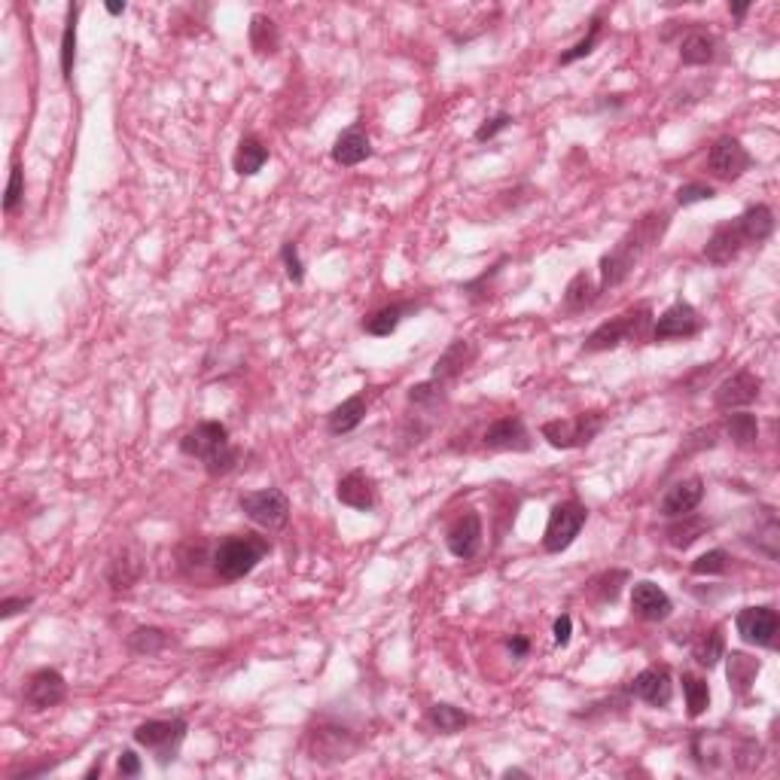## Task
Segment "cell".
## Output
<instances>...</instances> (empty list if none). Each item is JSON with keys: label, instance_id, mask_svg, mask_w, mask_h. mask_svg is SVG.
<instances>
[{"label": "cell", "instance_id": "obj_1", "mask_svg": "<svg viewBox=\"0 0 780 780\" xmlns=\"http://www.w3.org/2000/svg\"><path fill=\"white\" fill-rule=\"evenodd\" d=\"M668 226H671V214L668 211H649L640 220H634L628 226V232L616 241V247L601 256V263H598V272H601L598 290L607 293V290L622 287L634 275L640 259L653 247L662 244Z\"/></svg>", "mask_w": 780, "mask_h": 780}, {"label": "cell", "instance_id": "obj_2", "mask_svg": "<svg viewBox=\"0 0 780 780\" xmlns=\"http://www.w3.org/2000/svg\"><path fill=\"white\" fill-rule=\"evenodd\" d=\"M689 759L701 774H744L759 765L762 747L744 735L704 729L689 738Z\"/></svg>", "mask_w": 780, "mask_h": 780}, {"label": "cell", "instance_id": "obj_3", "mask_svg": "<svg viewBox=\"0 0 780 780\" xmlns=\"http://www.w3.org/2000/svg\"><path fill=\"white\" fill-rule=\"evenodd\" d=\"M774 235V211L768 205H750L741 217L720 223L704 244L710 266H729L747 247H759Z\"/></svg>", "mask_w": 780, "mask_h": 780}, {"label": "cell", "instance_id": "obj_4", "mask_svg": "<svg viewBox=\"0 0 780 780\" xmlns=\"http://www.w3.org/2000/svg\"><path fill=\"white\" fill-rule=\"evenodd\" d=\"M180 454H186L192 461H202L211 479L229 476L241 461V448L232 445L229 427L223 421H202L192 430H186L180 436Z\"/></svg>", "mask_w": 780, "mask_h": 780}, {"label": "cell", "instance_id": "obj_5", "mask_svg": "<svg viewBox=\"0 0 780 780\" xmlns=\"http://www.w3.org/2000/svg\"><path fill=\"white\" fill-rule=\"evenodd\" d=\"M272 552V540L263 534H229L223 537L214 552H211V570L223 579V582H238L244 576H250L263 558Z\"/></svg>", "mask_w": 780, "mask_h": 780}, {"label": "cell", "instance_id": "obj_6", "mask_svg": "<svg viewBox=\"0 0 780 780\" xmlns=\"http://www.w3.org/2000/svg\"><path fill=\"white\" fill-rule=\"evenodd\" d=\"M653 323H656V314L649 308V302H637V305L625 308L622 314H616L613 320L595 327L592 336L582 345V354H604L625 342H643V339H649V333H653Z\"/></svg>", "mask_w": 780, "mask_h": 780}, {"label": "cell", "instance_id": "obj_7", "mask_svg": "<svg viewBox=\"0 0 780 780\" xmlns=\"http://www.w3.org/2000/svg\"><path fill=\"white\" fill-rule=\"evenodd\" d=\"M607 418H610L607 412H579L570 418H555L540 427V436L552 448H561V451L585 448L601 436V430L607 427Z\"/></svg>", "mask_w": 780, "mask_h": 780}, {"label": "cell", "instance_id": "obj_8", "mask_svg": "<svg viewBox=\"0 0 780 780\" xmlns=\"http://www.w3.org/2000/svg\"><path fill=\"white\" fill-rule=\"evenodd\" d=\"M585 522H589V506L579 503L576 497L555 503L552 512H549L546 531H543V549H546L549 555L567 552V549L576 543V537L582 534Z\"/></svg>", "mask_w": 780, "mask_h": 780}, {"label": "cell", "instance_id": "obj_9", "mask_svg": "<svg viewBox=\"0 0 780 780\" xmlns=\"http://www.w3.org/2000/svg\"><path fill=\"white\" fill-rule=\"evenodd\" d=\"M189 732V720L186 717H171V720H147L135 729V744L150 750L156 756V762L165 768L177 759L183 741Z\"/></svg>", "mask_w": 780, "mask_h": 780}, {"label": "cell", "instance_id": "obj_10", "mask_svg": "<svg viewBox=\"0 0 780 780\" xmlns=\"http://www.w3.org/2000/svg\"><path fill=\"white\" fill-rule=\"evenodd\" d=\"M305 747H308V759H314L320 765H336V762H348L357 753L360 738L348 726L327 720V723H317L314 729H308Z\"/></svg>", "mask_w": 780, "mask_h": 780}, {"label": "cell", "instance_id": "obj_11", "mask_svg": "<svg viewBox=\"0 0 780 780\" xmlns=\"http://www.w3.org/2000/svg\"><path fill=\"white\" fill-rule=\"evenodd\" d=\"M238 509L256 528H266V531H281L290 522V497L281 488L244 491L238 497Z\"/></svg>", "mask_w": 780, "mask_h": 780}, {"label": "cell", "instance_id": "obj_12", "mask_svg": "<svg viewBox=\"0 0 780 780\" xmlns=\"http://www.w3.org/2000/svg\"><path fill=\"white\" fill-rule=\"evenodd\" d=\"M704 330V317L701 311L686 302V299H677L671 302L653 323V333H649V339L653 342H671V339H695L698 333Z\"/></svg>", "mask_w": 780, "mask_h": 780}, {"label": "cell", "instance_id": "obj_13", "mask_svg": "<svg viewBox=\"0 0 780 780\" xmlns=\"http://www.w3.org/2000/svg\"><path fill=\"white\" fill-rule=\"evenodd\" d=\"M753 168V156L747 153V147L741 144V138L735 135H723L713 141L710 153H707V171L717 177V180H738Z\"/></svg>", "mask_w": 780, "mask_h": 780}, {"label": "cell", "instance_id": "obj_14", "mask_svg": "<svg viewBox=\"0 0 780 780\" xmlns=\"http://www.w3.org/2000/svg\"><path fill=\"white\" fill-rule=\"evenodd\" d=\"M759 394H762V378L750 369H738L713 387V406L720 412H738L753 406Z\"/></svg>", "mask_w": 780, "mask_h": 780}, {"label": "cell", "instance_id": "obj_15", "mask_svg": "<svg viewBox=\"0 0 780 780\" xmlns=\"http://www.w3.org/2000/svg\"><path fill=\"white\" fill-rule=\"evenodd\" d=\"M735 628L738 637L750 646L759 649H774L777 646V634H780V616L771 604H759V607H744L735 616Z\"/></svg>", "mask_w": 780, "mask_h": 780}, {"label": "cell", "instance_id": "obj_16", "mask_svg": "<svg viewBox=\"0 0 780 780\" xmlns=\"http://www.w3.org/2000/svg\"><path fill=\"white\" fill-rule=\"evenodd\" d=\"M482 445L488 451H515V454H525L534 448L531 430L525 424L522 415H503L497 421H491L482 433Z\"/></svg>", "mask_w": 780, "mask_h": 780}, {"label": "cell", "instance_id": "obj_17", "mask_svg": "<svg viewBox=\"0 0 780 780\" xmlns=\"http://www.w3.org/2000/svg\"><path fill=\"white\" fill-rule=\"evenodd\" d=\"M64 698H68V680H64L61 671L55 668H40L28 677L25 689H22V701L28 710L40 713L49 707H58Z\"/></svg>", "mask_w": 780, "mask_h": 780}, {"label": "cell", "instance_id": "obj_18", "mask_svg": "<svg viewBox=\"0 0 780 780\" xmlns=\"http://www.w3.org/2000/svg\"><path fill=\"white\" fill-rule=\"evenodd\" d=\"M482 537H485V525L482 515L476 509H467L464 515H458L445 531V546L458 561H473L482 549Z\"/></svg>", "mask_w": 780, "mask_h": 780}, {"label": "cell", "instance_id": "obj_19", "mask_svg": "<svg viewBox=\"0 0 780 780\" xmlns=\"http://www.w3.org/2000/svg\"><path fill=\"white\" fill-rule=\"evenodd\" d=\"M631 695L649 707L668 710L674 701V677L668 671V665H649L643 668L634 680H631Z\"/></svg>", "mask_w": 780, "mask_h": 780}, {"label": "cell", "instance_id": "obj_20", "mask_svg": "<svg viewBox=\"0 0 780 780\" xmlns=\"http://www.w3.org/2000/svg\"><path fill=\"white\" fill-rule=\"evenodd\" d=\"M631 613L643 622H665L674 613V601L659 582L640 579L631 589Z\"/></svg>", "mask_w": 780, "mask_h": 780}, {"label": "cell", "instance_id": "obj_21", "mask_svg": "<svg viewBox=\"0 0 780 780\" xmlns=\"http://www.w3.org/2000/svg\"><path fill=\"white\" fill-rule=\"evenodd\" d=\"M424 302H427V299H400V302H390V305L372 311L369 317H363L360 327H363L366 336L387 339V336H394V333L400 330V323H403L406 317L418 314V311L424 308Z\"/></svg>", "mask_w": 780, "mask_h": 780}, {"label": "cell", "instance_id": "obj_22", "mask_svg": "<svg viewBox=\"0 0 780 780\" xmlns=\"http://www.w3.org/2000/svg\"><path fill=\"white\" fill-rule=\"evenodd\" d=\"M476 360H479V345H476L473 339H454V342H448V348L436 357L430 378L448 384V381H454V378H461Z\"/></svg>", "mask_w": 780, "mask_h": 780}, {"label": "cell", "instance_id": "obj_23", "mask_svg": "<svg viewBox=\"0 0 780 780\" xmlns=\"http://www.w3.org/2000/svg\"><path fill=\"white\" fill-rule=\"evenodd\" d=\"M336 500L342 506H351L357 512H372L378 506V485L369 473L363 470H351L339 479L336 485Z\"/></svg>", "mask_w": 780, "mask_h": 780}, {"label": "cell", "instance_id": "obj_24", "mask_svg": "<svg viewBox=\"0 0 780 780\" xmlns=\"http://www.w3.org/2000/svg\"><path fill=\"white\" fill-rule=\"evenodd\" d=\"M701 500H704V479L701 476H686V479L674 482L665 491V497L659 503V515L662 518H677V515L695 512Z\"/></svg>", "mask_w": 780, "mask_h": 780}, {"label": "cell", "instance_id": "obj_25", "mask_svg": "<svg viewBox=\"0 0 780 780\" xmlns=\"http://www.w3.org/2000/svg\"><path fill=\"white\" fill-rule=\"evenodd\" d=\"M369 156H372V141H369V132L363 122H354L351 128H345L333 144V162L342 168L363 165Z\"/></svg>", "mask_w": 780, "mask_h": 780}, {"label": "cell", "instance_id": "obj_26", "mask_svg": "<svg viewBox=\"0 0 780 780\" xmlns=\"http://www.w3.org/2000/svg\"><path fill=\"white\" fill-rule=\"evenodd\" d=\"M601 299V290L595 284V278L589 272H576L567 287H564V296H561V314L573 317V314H582L589 311L595 302Z\"/></svg>", "mask_w": 780, "mask_h": 780}, {"label": "cell", "instance_id": "obj_27", "mask_svg": "<svg viewBox=\"0 0 780 780\" xmlns=\"http://www.w3.org/2000/svg\"><path fill=\"white\" fill-rule=\"evenodd\" d=\"M720 55V37L710 31H689L680 40V61L686 68H704V64H713Z\"/></svg>", "mask_w": 780, "mask_h": 780}, {"label": "cell", "instance_id": "obj_28", "mask_svg": "<svg viewBox=\"0 0 780 780\" xmlns=\"http://www.w3.org/2000/svg\"><path fill=\"white\" fill-rule=\"evenodd\" d=\"M141 576H144V561L132 549L116 552L107 564V582L113 592H132L141 582Z\"/></svg>", "mask_w": 780, "mask_h": 780}, {"label": "cell", "instance_id": "obj_29", "mask_svg": "<svg viewBox=\"0 0 780 780\" xmlns=\"http://www.w3.org/2000/svg\"><path fill=\"white\" fill-rule=\"evenodd\" d=\"M723 659H726L729 689H732L738 698H747L750 689H753V683H756V677H759V671H762V662L753 659V656H747V653H741V649H732V653H726Z\"/></svg>", "mask_w": 780, "mask_h": 780}, {"label": "cell", "instance_id": "obj_30", "mask_svg": "<svg viewBox=\"0 0 780 780\" xmlns=\"http://www.w3.org/2000/svg\"><path fill=\"white\" fill-rule=\"evenodd\" d=\"M406 400H409V406H412L415 412H424V415H430V418L439 421L442 412L448 409V390H445L442 381L427 378V381H418V384L409 387Z\"/></svg>", "mask_w": 780, "mask_h": 780}, {"label": "cell", "instance_id": "obj_31", "mask_svg": "<svg viewBox=\"0 0 780 780\" xmlns=\"http://www.w3.org/2000/svg\"><path fill=\"white\" fill-rule=\"evenodd\" d=\"M366 412H369L366 394H354V397L342 400V403L327 415V430H330L333 436H348V433H354V430L366 421Z\"/></svg>", "mask_w": 780, "mask_h": 780}, {"label": "cell", "instance_id": "obj_32", "mask_svg": "<svg viewBox=\"0 0 780 780\" xmlns=\"http://www.w3.org/2000/svg\"><path fill=\"white\" fill-rule=\"evenodd\" d=\"M668 528H665V540L671 549H689L695 540H701L707 531H710V522L704 515H695V512H686V515H677V518H668Z\"/></svg>", "mask_w": 780, "mask_h": 780}, {"label": "cell", "instance_id": "obj_33", "mask_svg": "<svg viewBox=\"0 0 780 780\" xmlns=\"http://www.w3.org/2000/svg\"><path fill=\"white\" fill-rule=\"evenodd\" d=\"M269 156H272L269 147L259 141L256 135H244V138L238 141V147H235L232 168H235L238 177H253V174H259V171L266 168Z\"/></svg>", "mask_w": 780, "mask_h": 780}, {"label": "cell", "instance_id": "obj_34", "mask_svg": "<svg viewBox=\"0 0 780 780\" xmlns=\"http://www.w3.org/2000/svg\"><path fill=\"white\" fill-rule=\"evenodd\" d=\"M247 37H250V49L259 55V58H269L281 49V31H278V22L266 13H253L250 16V28H247Z\"/></svg>", "mask_w": 780, "mask_h": 780}, {"label": "cell", "instance_id": "obj_35", "mask_svg": "<svg viewBox=\"0 0 780 780\" xmlns=\"http://www.w3.org/2000/svg\"><path fill=\"white\" fill-rule=\"evenodd\" d=\"M125 646L132 649L135 656H159V653H165L168 646H174V637L165 628L141 625V628H135L132 634L125 637Z\"/></svg>", "mask_w": 780, "mask_h": 780}, {"label": "cell", "instance_id": "obj_36", "mask_svg": "<svg viewBox=\"0 0 780 780\" xmlns=\"http://www.w3.org/2000/svg\"><path fill=\"white\" fill-rule=\"evenodd\" d=\"M723 656H726V634H723L720 625H713L710 631H704V634L695 640V646H692V659L698 662V668L713 671V668H717V665L723 662Z\"/></svg>", "mask_w": 780, "mask_h": 780}, {"label": "cell", "instance_id": "obj_37", "mask_svg": "<svg viewBox=\"0 0 780 780\" xmlns=\"http://www.w3.org/2000/svg\"><path fill=\"white\" fill-rule=\"evenodd\" d=\"M427 720H430V726H433L439 735H458V732H464V729L473 723L467 710L454 707V704H445V701H439V704H433V707L427 710Z\"/></svg>", "mask_w": 780, "mask_h": 780}, {"label": "cell", "instance_id": "obj_38", "mask_svg": "<svg viewBox=\"0 0 780 780\" xmlns=\"http://www.w3.org/2000/svg\"><path fill=\"white\" fill-rule=\"evenodd\" d=\"M747 543L756 546V552L768 555L771 561H777V549H780V525L771 506L762 509V522H756V534H747Z\"/></svg>", "mask_w": 780, "mask_h": 780}, {"label": "cell", "instance_id": "obj_39", "mask_svg": "<svg viewBox=\"0 0 780 780\" xmlns=\"http://www.w3.org/2000/svg\"><path fill=\"white\" fill-rule=\"evenodd\" d=\"M77 19H80V7H68V19H64V31H61V43H58L64 83H71L74 64H77Z\"/></svg>", "mask_w": 780, "mask_h": 780}, {"label": "cell", "instance_id": "obj_40", "mask_svg": "<svg viewBox=\"0 0 780 780\" xmlns=\"http://www.w3.org/2000/svg\"><path fill=\"white\" fill-rule=\"evenodd\" d=\"M726 436L738 445V448H753L759 439V418L753 412H732L723 424Z\"/></svg>", "mask_w": 780, "mask_h": 780}, {"label": "cell", "instance_id": "obj_41", "mask_svg": "<svg viewBox=\"0 0 780 780\" xmlns=\"http://www.w3.org/2000/svg\"><path fill=\"white\" fill-rule=\"evenodd\" d=\"M628 582V570H607V573H601V576H595L592 582H589V595H592V601L595 604H616L619 601V595H622V585Z\"/></svg>", "mask_w": 780, "mask_h": 780}, {"label": "cell", "instance_id": "obj_42", "mask_svg": "<svg viewBox=\"0 0 780 780\" xmlns=\"http://www.w3.org/2000/svg\"><path fill=\"white\" fill-rule=\"evenodd\" d=\"M601 31H604V13H595L592 22H589V31H585L567 52H561L558 64H564V68H567V64H573V61L589 58L595 52V46L601 43Z\"/></svg>", "mask_w": 780, "mask_h": 780}, {"label": "cell", "instance_id": "obj_43", "mask_svg": "<svg viewBox=\"0 0 780 780\" xmlns=\"http://www.w3.org/2000/svg\"><path fill=\"white\" fill-rule=\"evenodd\" d=\"M680 683H683V698H686V713H689V720H698L701 713H707V707H710V686H707L704 677L689 674V671L680 677Z\"/></svg>", "mask_w": 780, "mask_h": 780}, {"label": "cell", "instance_id": "obj_44", "mask_svg": "<svg viewBox=\"0 0 780 780\" xmlns=\"http://www.w3.org/2000/svg\"><path fill=\"white\" fill-rule=\"evenodd\" d=\"M729 567H732V555L726 549H707L689 564L692 576H726Z\"/></svg>", "mask_w": 780, "mask_h": 780}, {"label": "cell", "instance_id": "obj_45", "mask_svg": "<svg viewBox=\"0 0 780 780\" xmlns=\"http://www.w3.org/2000/svg\"><path fill=\"white\" fill-rule=\"evenodd\" d=\"M713 199H717V186H713V183H704V180L683 183V186L674 192V202H677L680 208H692V205L713 202Z\"/></svg>", "mask_w": 780, "mask_h": 780}, {"label": "cell", "instance_id": "obj_46", "mask_svg": "<svg viewBox=\"0 0 780 780\" xmlns=\"http://www.w3.org/2000/svg\"><path fill=\"white\" fill-rule=\"evenodd\" d=\"M25 199V177H22V165L13 162L10 168V183H7V195H4V214H16L19 205Z\"/></svg>", "mask_w": 780, "mask_h": 780}, {"label": "cell", "instance_id": "obj_47", "mask_svg": "<svg viewBox=\"0 0 780 780\" xmlns=\"http://www.w3.org/2000/svg\"><path fill=\"white\" fill-rule=\"evenodd\" d=\"M281 263H284V272L293 284H302L305 281V263L299 256V244L296 241H284L281 247Z\"/></svg>", "mask_w": 780, "mask_h": 780}, {"label": "cell", "instance_id": "obj_48", "mask_svg": "<svg viewBox=\"0 0 780 780\" xmlns=\"http://www.w3.org/2000/svg\"><path fill=\"white\" fill-rule=\"evenodd\" d=\"M512 122H515V119H512V113H503V110H500V113H494L491 119H485V122L476 128V135H473V138H476L479 144H485V141H494L500 132H506V128H509Z\"/></svg>", "mask_w": 780, "mask_h": 780}, {"label": "cell", "instance_id": "obj_49", "mask_svg": "<svg viewBox=\"0 0 780 780\" xmlns=\"http://www.w3.org/2000/svg\"><path fill=\"white\" fill-rule=\"evenodd\" d=\"M28 607H34V598L31 595H13V598H4L0 601V619H13L19 613H25Z\"/></svg>", "mask_w": 780, "mask_h": 780}, {"label": "cell", "instance_id": "obj_50", "mask_svg": "<svg viewBox=\"0 0 780 780\" xmlns=\"http://www.w3.org/2000/svg\"><path fill=\"white\" fill-rule=\"evenodd\" d=\"M116 771H119V777H138L144 771V762H141V756L135 750H122L119 762H116Z\"/></svg>", "mask_w": 780, "mask_h": 780}, {"label": "cell", "instance_id": "obj_51", "mask_svg": "<svg viewBox=\"0 0 780 780\" xmlns=\"http://www.w3.org/2000/svg\"><path fill=\"white\" fill-rule=\"evenodd\" d=\"M570 637H573V616H570V613H561V616L552 622V640H555V646H567Z\"/></svg>", "mask_w": 780, "mask_h": 780}, {"label": "cell", "instance_id": "obj_52", "mask_svg": "<svg viewBox=\"0 0 780 780\" xmlns=\"http://www.w3.org/2000/svg\"><path fill=\"white\" fill-rule=\"evenodd\" d=\"M506 649H509V656H512L515 662H522V659H528V653H531V640H528L525 634H512V637L506 640Z\"/></svg>", "mask_w": 780, "mask_h": 780}, {"label": "cell", "instance_id": "obj_53", "mask_svg": "<svg viewBox=\"0 0 780 780\" xmlns=\"http://www.w3.org/2000/svg\"><path fill=\"white\" fill-rule=\"evenodd\" d=\"M101 771H104V756H98V759L92 762V768H89V771H86L83 777H86V780H92V777H98Z\"/></svg>", "mask_w": 780, "mask_h": 780}, {"label": "cell", "instance_id": "obj_54", "mask_svg": "<svg viewBox=\"0 0 780 780\" xmlns=\"http://www.w3.org/2000/svg\"><path fill=\"white\" fill-rule=\"evenodd\" d=\"M747 10H750V4H729V13H732L735 19H744Z\"/></svg>", "mask_w": 780, "mask_h": 780}, {"label": "cell", "instance_id": "obj_55", "mask_svg": "<svg viewBox=\"0 0 780 780\" xmlns=\"http://www.w3.org/2000/svg\"><path fill=\"white\" fill-rule=\"evenodd\" d=\"M104 10H107L110 16H122V13L128 10V4H125V0H122V4H104Z\"/></svg>", "mask_w": 780, "mask_h": 780}, {"label": "cell", "instance_id": "obj_56", "mask_svg": "<svg viewBox=\"0 0 780 780\" xmlns=\"http://www.w3.org/2000/svg\"><path fill=\"white\" fill-rule=\"evenodd\" d=\"M503 777H528V771H522V768H506Z\"/></svg>", "mask_w": 780, "mask_h": 780}]
</instances>
